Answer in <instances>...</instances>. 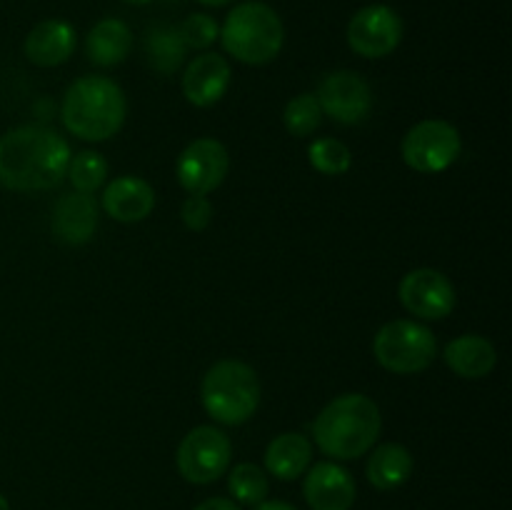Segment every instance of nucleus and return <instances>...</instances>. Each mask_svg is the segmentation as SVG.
<instances>
[{
  "mask_svg": "<svg viewBox=\"0 0 512 510\" xmlns=\"http://www.w3.org/2000/svg\"><path fill=\"white\" fill-rule=\"evenodd\" d=\"M460 153H463V140L458 128L440 118L415 123L400 143L405 165L423 175L443 173L460 158Z\"/></svg>",
  "mask_w": 512,
  "mask_h": 510,
  "instance_id": "0eeeda50",
  "label": "nucleus"
},
{
  "mask_svg": "<svg viewBox=\"0 0 512 510\" xmlns=\"http://www.w3.org/2000/svg\"><path fill=\"white\" fill-rule=\"evenodd\" d=\"M100 205H103L105 215L118 223H140L153 213L155 190L145 178L120 175L113 183L105 185Z\"/></svg>",
  "mask_w": 512,
  "mask_h": 510,
  "instance_id": "dca6fc26",
  "label": "nucleus"
},
{
  "mask_svg": "<svg viewBox=\"0 0 512 510\" xmlns=\"http://www.w3.org/2000/svg\"><path fill=\"white\" fill-rule=\"evenodd\" d=\"M305 503L313 510H350L355 503V480L335 460H323L305 470Z\"/></svg>",
  "mask_w": 512,
  "mask_h": 510,
  "instance_id": "ddd939ff",
  "label": "nucleus"
},
{
  "mask_svg": "<svg viewBox=\"0 0 512 510\" xmlns=\"http://www.w3.org/2000/svg\"><path fill=\"white\" fill-rule=\"evenodd\" d=\"M123 3H128V5H148L150 0H123Z\"/></svg>",
  "mask_w": 512,
  "mask_h": 510,
  "instance_id": "473e14b6",
  "label": "nucleus"
},
{
  "mask_svg": "<svg viewBox=\"0 0 512 510\" xmlns=\"http://www.w3.org/2000/svg\"><path fill=\"white\" fill-rule=\"evenodd\" d=\"M180 218H183V225L188 230L203 233L210 220H213V203L205 195H188L183 208H180Z\"/></svg>",
  "mask_w": 512,
  "mask_h": 510,
  "instance_id": "cd10ccee",
  "label": "nucleus"
},
{
  "mask_svg": "<svg viewBox=\"0 0 512 510\" xmlns=\"http://www.w3.org/2000/svg\"><path fill=\"white\" fill-rule=\"evenodd\" d=\"M308 160L318 173L323 175H345L353 165V153L348 145L338 138H318L310 143Z\"/></svg>",
  "mask_w": 512,
  "mask_h": 510,
  "instance_id": "a878e982",
  "label": "nucleus"
},
{
  "mask_svg": "<svg viewBox=\"0 0 512 510\" xmlns=\"http://www.w3.org/2000/svg\"><path fill=\"white\" fill-rule=\"evenodd\" d=\"M383 430L378 403L365 393H343L330 400L313 423L320 453L333 460H355L370 453Z\"/></svg>",
  "mask_w": 512,
  "mask_h": 510,
  "instance_id": "f03ea898",
  "label": "nucleus"
},
{
  "mask_svg": "<svg viewBox=\"0 0 512 510\" xmlns=\"http://www.w3.org/2000/svg\"><path fill=\"white\" fill-rule=\"evenodd\" d=\"M233 460V443L215 425H198L180 440L178 463L180 475L193 485H208L223 478Z\"/></svg>",
  "mask_w": 512,
  "mask_h": 510,
  "instance_id": "6e6552de",
  "label": "nucleus"
},
{
  "mask_svg": "<svg viewBox=\"0 0 512 510\" xmlns=\"http://www.w3.org/2000/svg\"><path fill=\"white\" fill-rule=\"evenodd\" d=\"M315 98H318L323 115H328L338 125L363 123L373 110V90H370L368 80L355 70H335V73L325 75Z\"/></svg>",
  "mask_w": 512,
  "mask_h": 510,
  "instance_id": "9b49d317",
  "label": "nucleus"
},
{
  "mask_svg": "<svg viewBox=\"0 0 512 510\" xmlns=\"http://www.w3.org/2000/svg\"><path fill=\"white\" fill-rule=\"evenodd\" d=\"M345 38L350 50L360 58H388L403 40V20L388 5H365L350 18Z\"/></svg>",
  "mask_w": 512,
  "mask_h": 510,
  "instance_id": "1a4fd4ad",
  "label": "nucleus"
},
{
  "mask_svg": "<svg viewBox=\"0 0 512 510\" xmlns=\"http://www.w3.org/2000/svg\"><path fill=\"white\" fill-rule=\"evenodd\" d=\"M445 365L465 380H480L498 365V350L485 335H458L443 350Z\"/></svg>",
  "mask_w": 512,
  "mask_h": 510,
  "instance_id": "a211bd4d",
  "label": "nucleus"
},
{
  "mask_svg": "<svg viewBox=\"0 0 512 510\" xmlns=\"http://www.w3.org/2000/svg\"><path fill=\"white\" fill-rule=\"evenodd\" d=\"M373 355L380 368L395 375L423 373L438 355V340L433 330L415 320H390L375 333Z\"/></svg>",
  "mask_w": 512,
  "mask_h": 510,
  "instance_id": "423d86ee",
  "label": "nucleus"
},
{
  "mask_svg": "<svg viewBox=\"0 0 512 510\" xmlns=\"http://www.w3.org/2000/svg\"><path fill=\"white\" fill-rule=\"evenodd\" d=\"M258 373L248 363L235 358L218 360L208 368L200 383L203 408L215 423L243 425L255 415L260 405Z\"/></svg>",
  "mask_w": 512,
  "mask_h": 510,
  "instance_id": "39448f33",
  "label": "nucleus"
},
{
  "mask_svg": "<svg viewBox=\"0 0 512 510\" xmlns=\"http://www.w3.org/2000/svg\"><path fill=\"white\" fill-rule=\"evenodd\" d=\"M75 50V28L68 20H43L28 33L23 43L25 58L38 68L63 65Z\"/></svg>",
  "mask_w": 512,
  "mask_h": 510,
  "instance_id": "f3484780",
  "label": "nucleus"
},
{
  "mask_svg": "<svg viewBox=\"0 0 512 510\" xmlns=\"http://www.w3.org/2000/svg\"><path fill=\"white\" fill-rule=\"evenodd\" d=\"M0 510H10V503H8V498H5L3 493H0Z\"/></svg>",
  "mask_w": 512,
  "mask_h": 510,
  "instance_id": "2f4dec72",
  "label": "nucleus"
},
{
  "mask_svg": "<svg viewBox=\"0 0 512 510\" xmlns=\"http://www.w3.org/2000/svg\"><path fill=\"white\" fill-rule=\"evenodd\" d=\"M228 488L233 498L243 505H258L268 500L270 480L260 465L255 463H238L233 465L228 475Z\"/></svg>",
  "mask_w": 512,
  "mask_h": 510,
  "instance_id": "b1692460",
  "label": "nucleus"
},
{
  "mask_svg": "<svg viewBox=\"0 0 512 510\" xmlns=\"http://www.w3.org/2000/svg\"><path fill=\"white\" fill-rule=\"evenodd\" d=\"M128 115L123 88L105 75H83L75 80L60 103L65 130L85 143H103L120 133Z\"/></svg>",
  "mask_w": 512,
  "mask_h": 510,
  "instance_id": "7ed1b4c3",
  "label": "nucleus"
},
{
  "mask_svg": "<svg viewBox=\"0 0 512 510\" xmlns=\"http://www.w3.org/2000/svg\"><path fill=\"white\" fill-rule=\"evenodd\" d=\"M398 298L410 315L420 320H443L455 310L458 295L445 273L435 268H415L403 275Z\"/></svg>",
  "mask_w": 512,
  "mask_h": 510,
  "instance_id": "f8f14e48",
  "label": "nucleus"
},
{
  "mask_svg": "<svg viewBox=\"0 0 512 510\" xmlns=\"http://www.w3.org/2000/svg\"><path fill=\"white\" fill-rule=\"evenodd\" d=\"M198 3H203V5H213V8H223V5L233 3V0H198Z\"/></svg>",
  "mask_w": 512,
  "mask_h": 510,
  "instance_id": "7c9ffc66",
  "label": "nucleus"
},
{
  "mask_svg": "<svg viewBox=\"0 0 512 510\" xmlns=\"http://www.w3.org/2000/svg\"><path fill=\"white\" fill-rule=\"evenodd\" d=\"M145 55H148V63L158 70L160 75H173L180 65L185 63V48L183 38H180L178 28H170V25H155L145 35Z\"/></svg>",
  "mask_w": 512,
  "mask_h": 510,
  "instance_id": "4be33fe9",
  "label": "nucleus"
},
{
  "mask_svg": "<svg viewBox=\"0 0 512 510\" xmlns=\"http://www.w3.org/2000/svg\"><path fill=\"white\" fill-rule=\"evenodd\" d=\"M133 48V33L120 18H105L90 28L85 38V53L100 68H113L128 58Z\"/></svg>",
  "mask_w": 512,
  "mask_h": 510,
  "instance_id": "aec40b11",
  "label": "nucleus"
},
{
  "mask_svg": "<svg viewBox=\"0 0 512 510\" xmlns=\"http://www.w3.org/2000/svg\"><path fill=\"white\" fill-rule=\"evenodd\" d=\"M313 465V443L300 433H280L265 448V473L295 480Z\"/></svg>",
  "mask_w": 512,
  "mask_h": 510,
  "instance_id": "6ab92c4d",
  "label": "nucleus"
},
{
  "mask_svg": "<svg viewBox=\"0 0 512 510\" xmlns=\"http://www.w3.org/2000/svg\"><path fill=\"white\" fill-rule=\"evenodd\" d=\"M53 233L65 245H85L93 240L98 230V203L88 193H65L60 195L53 208Z\"/></svg>",
  "mask_w": 512,
  "mask_h": 510,
  "instance_id": "2eb2a0df",
  "label": "nucleus"
},
{
  "mask_svg": "<svg viewBox=\"0 0 512 510\" xmlns=\"http://www.w3.org/2000/svg\"><path fill=\"white\" fill-rule=\"evenodd\" d=\"M323 110H320L318 98L313 93H300L293 100H288L283 110V123L285 130L295 138H308L323 123Z\"/></svg>",
  "mask_w": 512,
  "mask_h": 510,
  "instance_id": "393cba45",
  "label": "nucleus"
},
{
  "mask_svg": "<svg viewBox=\"0 0 512 510\" xmlns=\"http://www.w3.org/2000/svg\"><path fill=\"white\" fill-rule=\"evenodd\" d=\"M65 178L70 180L73 190L93 195L95 190L105 185V178H108V160L98 150H80V153L70 155Z\"/></svg>",
  "mask_w": 512,
  "mask_h": 510,
  "instance_id": "5701e85b",
  "label": "nucleus"
},
{
  "mask_svg": "<svg viewBox=\"0 0 512 510\" xmlns=\"http://www.w3.org/2000/svg\"><path fill=\"white\" fill-rule=\"evenodd\" d=\"M413 453L400 443H383L370 453L365 475L368 483L378 490H395L408 483L413 475Z\"/></svg>",
  "mask_w": 512,
  "mask_h": 510,
  "instance_id": "412c9836",
  "label": "nucleus"
},
{
  "mask_svg": "<svg viewBox=\"0 0 512 510\" xmlns=\"http://www.w3.org/2000/svg\"><path fill=\"white\" fill-rule=\"evenodd\" d=\"M233 70L225 55L200 53L183 73V95L195 108H210L228 93Z\"/></svg>",
  "mask_w": 512,
  "mask_h": 510,
  "instance_id": "4468645a",
  "label": "nucleus"
},
{
  "mask_svg": "<svg viewBox=\"0 0 512 510\" xmlns=\"http://www.w3.org/2000/svg\"><path fill=\"white\" fill-rule=\"evenodd\" d=\"M178 33L183 38L185 48H193V50H208L210 45L218 40L220 28L215 23V18L205 13H193L178 25Z\"/></svg>",
  "mask_w": 512,
  "mask_h": 510,
  "instance_id": "bb28decb",
  "label": "nucleus"
},
{
  "mask_svg": "<svg viewBox=\"0 0 512 510\" xmlns=\"http://www.w3.org/2000/svg\"><path fill=\"white\" fill-rule=\"evenodd\" d=\"M220 43L228 55L245 65H265L283 50L285 28L280 15L260 0L235 5L220 28Z\"/></svg>",
  "mask_w": 512,
  "mask_h": 510,
  "instance_id": "20e7f679",
  "label": "nucleus"
},
{
  "mask_svg": "<svg viewBox=\"0 0 512 510\" xmlns=\"http://www.w3.org/2000/svg\"><path fill=\"white\" fill-rule=\"evenodd\" d=\"M195 510H240V505L233 503L230 498H208L203 500Z\"/></svg>",
  "mask_w": 512,
  "mask_h": 510,
  "instance_id": "c85d7f7f",
  "label": "nucleus"
},
{
  "mask_svg": "<svg viewBox=\"0 0 512 510\" xmlns=\"http://www.w3.org/2000/svg\"><path fill=\"white\" fill-rule=\"evenodd\" d=\"M230 170V155L220 140L195 138L175 160V178L190 195H208L220 188Z\"/></svg>",
  "mask_w": 512,
  "mask_h": 510,
  "instance_id": "9d476101",
  "label": "nucleus"
},
{
  "mask_svg": "<svg viewBox=\"0 0 512 510\" xmlns=\"http://www.w3.org/2000/svg\"><path fill=\"white\" fill-rule=\"evenodd\" d=\"M253 510H298V508H293V505L285 503V500H263V503L253 505Z\"/></svg>",
  "mask_w": 512,
  "mask_h": 510,
  "instance_id": "c756f323",
  "label": "nucleus"
},
{
  "mask_svg": "<svg viewBox=\"0 0 512 510\" xmlns=\"http://www.w3.org/2000/svg\"><path fill=\"white\" fill-rule=\"evenodd\" d=\"M70 145L48 125H20L0 138V188L33 193L65 180Z\"/></svg>",
  "mask_w": 512,
  "mask_h": 510,
  "instance_id": "f257e3e1",
  "label": "nucleus"
}]
</instances>
